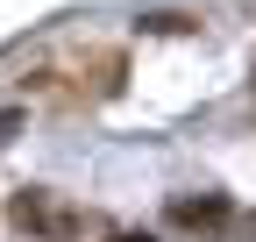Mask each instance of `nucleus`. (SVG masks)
I'll use <instances>...</instances> for the list:
<instances>
[{
	"mask_svg": "<svg viewBox=\"0 0 256 242\" xmlns=\"http://www.w3.org/2000/svg\"><path fill=\"white\" fill-rule=\"evenodd\" d=\"M14 128H22V114H14V107H0V142H8Z\"/></svg>",
	"mask_w": 256,
	"mask_h": 242,
	"instance_id": "3",
	"label": "nucleus"
},
{
	"mask_svg": "<svg viewBox=\"0 0 256 242\" xmlns=\"http://www.w3.org/2000/svg\"><path fill=\"white\" fill-rule=\"evenodd\" d=\"M8 221H14L22 235H72V228H78V214H72L64 200H50L43 186H22V192L8 200Z\"/></svg>",
	"mask_w": 256,
	"mask_h": 242,
	"instance_id": "1",
	"label": "nucleus"
},
{
	"mask_svg": "<svg viewBox=\"0 0 256 242\" xmlns=\"http://www.w3.org/2000/svg\"><path fill=\"white\" fill-rule=\"evenodd\" d=\"M228 214H235L228 192H200V200L185 192V200H171V221H178V228H220Z\"/></svg>",
	"mask_w": 256,
	"mask_h": 242,
	"instance_id": "2",
	"label": "nucleus"
}]
</instances>
